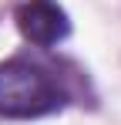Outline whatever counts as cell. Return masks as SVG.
<instances>
[{
  "instance_id": "7a4b0ae2",
  "label": "cell",
  "mask_w": 121,
  "mask_h": 125,
  "mask_svg": "<svg viewBox=\"0 0 121 125\" xmlns=\"http://www.w3.org/2000/svg\"><path fill=\"white\" fill-rule=\"evenodd\" d=\"M14 21H17V31L24 34V41L37 44V47H54L71 34V21L57 0H24Z\"/></svg>"
},
{
  "instance_id": "6da1fadb",
  "label": "cell",
  "mask_w": 121,
  "mask_h": 125,
  "mask_svg": "<svg viewBox=\"0 0 121 125\" xmlns=\"http://www.w3.org/2000/svg\"><path fill=\"white\" fill-rule=\"evenodd\" d=\"M64 102L67 95L47 68L24 58L0 64V118H40L64 108Z\"/></svg>"
}]
</instances>
